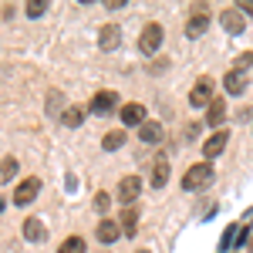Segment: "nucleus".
Returning <instances> with one entry per match:
<instances>
[{"instance_id":"18","label":"nucleus","mask_w":253,"mask_h":253,"mask_svg":"<svg viewBox=\"0 0 253 253\" xmlns=\"http://www.w3.org/2000/svg\"><path fill=\"white\" fill-rule=\"evenodd\" d=\"M223 84H226V95H243V91H247V78H243L240 71H230Z\"/></svg>"},{"instance_id":"3","label":"nucleus","mask_w":253,"mask_h":253,"mask_svg":"<svg viewBox=\"0 0 253 253\" xmlns=\"http://www.w3.org/2000/svg\"><path fill=\"white\" fill-rule=\"evenodd\" d=\"M38 193H41V179H38V175H31V179H24L17 189H14V203H17V206H27V203L38 199Z\"/></svg>"},{"instance_id":"13","label":"nucleus","mask_w":253,"mask_h":253,"mask_svg":"<svg viewBox=\"0 0 253 253\" xmlns=\"http://www.w3.org/2000/svg\"><path fill=\"white\" fill-rule=\"evenodd\" d=\"M24 236H27L31 243H41V240L47 236V230L41 226V219H38V216H27V219H24Z\"/></svg>"},{"instance_id":"1","label":"nucleus","mask_w":253,"mask_h":253,"mask_svg":"<svg viewBox=\"0 0 253 253\" xmlns=\"http://www.w3.org/2000/svg\"><path fill=\"white\" fill-rule=\"evenodd\" d=\"M213 179V166L210 162H199V166H189V172L182 175V189H189V193H196V189H203L206 182Z\"/></svg>"},{"instance_id":"19","label":"nucleus","mask_w":253,"mask_h":253,"mask_svg":"<svg viewBox=\"0 0 253 253\" xmlns=\"http://www.w3.org/2000/svg\"><path fill=\"white\" fill-rule=\"evenodd\" d=\"M122 142H125V132L118 128V132H108V135L101 138V149L105 152H115V149H122Z\"/></svg>"},{"instance_id":"24","label":"nucleus","mask_w":253,"mask_h":253,"mask_svg":"<svg viewBox=\"0 0 253 253\" xmlns=\"http://www.w3.org/2000/svg\"><path fill=\"white\" fill-rule=\"evenodd\" d=\"M44 10H47V3H44V0H31V3H27V17H41Z\"/></svg>"},{"instance_id":"2","label":"nucleus","mask_w":253,"mask_h":253,"mask_svg":"<svg viewBox=\"0 0 253 253\" xmlns=\"http://www.w3.org/2000/svg\"><path fill=\"white\" fill-rule=\"evenodd\" d=\"M162 38H166V31H162L159 24H145V31H142V38H138L142 54H156L159 47H162Z\"/></svg>"},{"instance_id":"5","label":"nucleus","mask_w":253,"mask_h":253,"mask_svg":"<svg viewBox=\"0 0 253 253\" xmlns=\"http://www.w3.org/2000/svg\"><path fill=\"white\" fill-rule=\"evenodd\" d=\"M213 88H216L213 78H199L196 88L189 91V105H196V108H199V105H210V101H213Z\"/></svg>"},{"instance_id":"27","label":"nucleus","mask_w":253,"mask_h":253,"mask_svg":"<svg viewBox=\"0 0 253 253\" xmlns=\"http://www.w3.org/2000/svg\"><path fill=\"white\" fill-rule=\"evenodd\" d=\"M243 17H253V0H240V7H236Z\"/></svg>"},{"instance_id":"23","label":"nucleus","mask_w":253,"mask_h":253,"mask_svg":"<svg viewBox=\"0 0 253 253\" xmlns=\"http://www.w3.org/2000/svg\"><path fill=\"white\" fill-rule=\"evenodd\" d=\"M58 253H84V240H81V236H68V240L61 243Z\"/></svg>"},{"instance_id":"12","label":"nucleus","mask_w":253,"mask_h":253,"mask_svg":"<svg viewBox=\"0 0 253 253\" xmlns=\"http://www.w3.org/2000/svg\"><path fill=\"white\" fill-rule=\"evenodd\" d=\"M166 182H169V159L159 156L156 162H152V186H156V189H162Z\"/></svg>"},{"instance_id":"25","label":"nucleus","mask_w":253,"mask_h":253,"mask_svg":"<svg viewBox=\"0 0 253 253\" xmlns=\"http://www.w3.org/2000/svg\"><path fill=\"white\" fill-rule=\"evenodd\" d=\"M108 206H112V196H108V193H98L95 196V210H98V213H108Z\"/></svg>"},{"instance_id":"7","label":"nucleus","mask_w":253,"mask_h":253,"mask_svg":"<svg viewBox=\"0 0 253 253\" xmlns=\"http://www.w3.org/2000/svg\"><path fill=\"white\" fill-rule=\"evenodd\" d=\"M219 24H223V31L226 34H243V27H247V17L240 14V10H223V17H219Z\"/></svg>"},{"instance_id":"6","label":"nucleus","mask_w":253,"mask_h":253,"mask_svg":"<svg viewBox=\"0 0 253 253\" xmlns=\"http://www.w3.org/2000/svg\"><path fill=\"white\" fill-rule=\"evenodd\" d=\"M118 108V95L115 91H98L95 98H91V112L95 115H112Z\"/></svg>"},{"instance_id":"14","label":"nucleus","mask_w":253,"mask_h":253,"mask_svg":"<svg viewBox=\"0 0 253 253\" xmlns=\"http://www.w3.org/2000/svg\"><path fill=\"white\" fill-rule=\"evenodd\" d=\"M118 233H122V226H118L115 219H101V223H98V240H101V243H115Z\"/></svg>"},{"instance_id":"22","label":"nucleus","mask_w":253,"mask_h":253,"mask_svg":"<svg viewBox=\"0 0 253 253\" xmlns=\"http://www.w3.org/2000/svg\"><path fill=\"white\" fill-rule=\"evenodd\" d=\"M17 159H3V162H0V179H3V182H10V179H14V175H17Z\"/></svg>"},{"instance_id":"4","label":"nucleus","mask_w":253,"mask_h":253,"mask_svg":"<svg viewBox=\"0 0 253 253\" xmlns=\"http://www.w3.org/2000/svg\"><path fill=\"white\" fill-rule=\"evenodd\" d=\"M142 193V179L138 175H125L122 182H118V203H125V206H132Z\"/></svg>"},{"instance_id":"8","label":"nucleus","mask_w":253,"mask_h":253,"mask_svg":"<svg viewBox=\"0 0 253 253\" xmlns=\"http://www.w3.org/2000/svg\"><path fill=\"white\" fill-rule=\"evenodd\" d=\"M206 24H210V10H206V7H196L189 24H186V34H189V38H199V34L206 31Z\"/></svg>"},{"instance_id":"15","label":"nucleus","mask_w":253,"mask_h":253,"mask_svg":"<svg viewBox=\"0 0 253 253\" xmlns=\"http://www.w3.org/2000/svg\"><path fill=\"white\" fill-rule=\"evenodd\" d=\"M223 118H226V98H213L210 112H206V122L210 125H223Z\"/></svg>"},{"instance_id":"26","label":"nucleus","mask_w":253,"mask_h":253,"mask_svg":"<svg viewBox=\"0 0 253 253\" xmlns=\"http://www.w3.org/2000/svg\"><path fill=\"white\" fill-rule=\"evenodd\" d=\"M236 233H240L236 226H226V233H223V240H219V247H223V250H226V247H233V243H236Z\"/></svg>"},{"instance_id":"16","label":"nucleus","mask_w":253,"mask_h":253,"mask_svg":"<svg viewBox=\"0 0 253 253\" xmlns=\"http://www.w3.org/2000/svg\"><path fill=\"white\" fill-rule=\"evenodd\" d=\"M118 219H122V233H125V236H135L138 233V210H135V206H128Z\"/></svg>"},{"instance_id":"21","label":"nucleus","mask_w":253,"mask_h":253,"mask_svg":"<svg viewBox=\"0 0 253 253\" xmlns=\"http://www.w3.org/2000/svg\"><path fill=\"white\" fill-rule=\"evenodd\" d=\"M81 122H84V108L75 105V108H68V112H64V125H68V128H78Z\"/></svg>"},{"instance_id":"9","label":"nucleus","mask_w":253,"mask_h":253,"mask_svg":"<svg viewBox=\"0 0 253 253\" xmlns=\"http://www.w3.org/2000/svg\"><path fill=\"white\" fill-rule=\"evenodd\" d=\"M98 44H101V51H115L118 44H122V31H118L115 24H105L101 34H98Z\"/></svg>"},{"instance_id":"20","label":"nucleus","mask_w":253,"mask_h":253,"mask_svg":"<svg viewBox=\"0 0 253 253\" xmlns=\"http://www.w3.org/2000/svg\"><path fill=\"white\" fill-rule=\"evenodd\" d=\"M233 71H240L243 78H247V75H253V51H247V54H240V58H236Z\"/></svg>"},{"instance_id":"17","label":"nucleus","mask_w":253,"mask_h":253,"mask_svg":"<svg viewBox=\"0 0 253 253\" xmlns=\"http://www.w3.org/2000/svg\"><path fill=\"white\" fill-rule=\"evenodd\" d=\"M122 122H125V125H142V122H145V108L135 105V101L125 105V108H122Z\"/></svg>"},{"instance_id":"11","label":"nucleus","mask_w":253,"mask_h":253,"mask_svg":"<svg viewBox=\"0 0 253 253\" xmlns=\"http://www.w3.org/2000/svg\"><path fill=\"white\" fill-rule=\"evenodd\" d=\"M138 138H142L145 145H159V142H162V125H159V122H142V125H138Z\"/></svg>"},{"instance_id":"10","label":"nucleus","mask_w":253,"mask_h":253,"mask_svg":"<svg viewBox=\"0 0 253 253\" xmlns=\"http://www.w3.org/2000/svg\"><path fill=\"white\" fill-rule=\"evenodd\" d=\"M226 138H230L226 132H213V135L203 142V156H206V159H216L223 149H226Z\"/></svg>"}]
</instances>
